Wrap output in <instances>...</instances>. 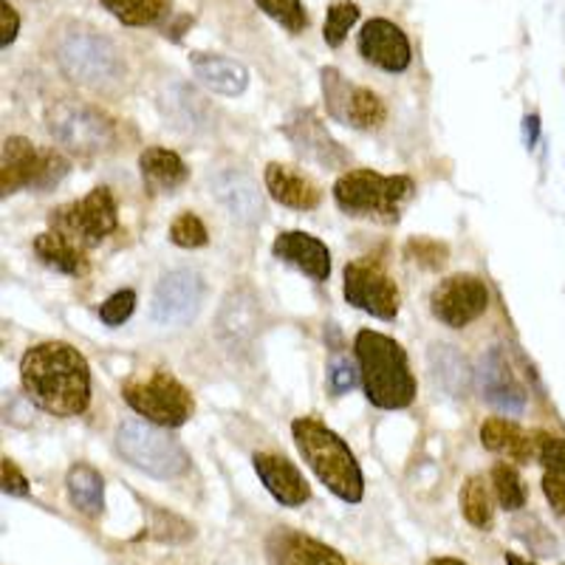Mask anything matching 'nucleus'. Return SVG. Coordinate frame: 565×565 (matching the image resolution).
Masks as SVG:
<instances>
[{
  "mask_svg": "<svg viewBox=\"0 0 565 565\" xmlns=\"http://www.w3.org/2000/svg\"><path fill=\"white\" fill-rule=\"evenodd\" d=\"M356 20H360V7L356 3H351V0H337V3H331L326 12V26H322L326 43L331 49H340L348 34H351V29L356 26Z\"/></svg>",
  "mask_w": 565,
  "mask_h": 565,
  "instance_id": "33",
  "label": "nucleus"
},
{
  "mask_svg": "<svg viewBox=\"0 0 565 565\" xmlns=\"http://www.w3.org/2000/svg\"><path fill=\"white\" fill-rule=\"evenodd\" d=\"M461 514L467 518L469 526L489 529L494 521L492 509V494H489L487 478L472 476L463 481L461 487Z\"/></svg>",
  "mask_w": 565,
  "mask_h": 565,
  "instance_id": "31",
  "label": "nucleus"
},
{
  "mask_svg": "<svg viewBox=\"0 0 565 565\" xmlns=\"http://www.w3.org/2000/svg\"><path fill=\"white\" fill-rule=\"evenodd\" d=\"M260 302L252 291H232L224 300V309L218 315V337L232 348H244L255 340L257 326H260Z\"/></svg>",
  "mask_w": 565,
  "mask_h": 565,
  "instance_id": "22",
  "label": "nucleus"
},
{
  "mask_svg": "<svg viewBox=\"0 0 565 565\" xmlns=\"http://www.w3.org/2000/svg\"><path fill=\"white\" fill-rule=\"evenodd\" d=\"M291 436L302 461L309 463L328 492L345 503H360L365 498V476L356 456L331 427L315 416H300L291 422Z\"/></svg>",
  "mask_w": 565,
  "mask_h": 565,
  "instance_id": "3",
  "label": "nucleus"
},
{
  "mask_svg": "<svg viewBox=\"0 0 565 565\" xmlns=\"http://www.w3.org/2000/svg\"><path fill=\"white\" fill-rule=\"evenodd\" d=\"M489 289L476 275L444 277L430 295V311L447 328H467L478 317L487 315Z\"/></svg>",
  "mask_w": 565,
  "mask_h": 565,
  "instance_id": "12",
  "label": "nucleus"
},
{
  "mask_svg": "<svg viewBox=\"0 0 565 565\" xmlns=\"http://www.w3.org/2000/svg\"><path fill=\"white\" fill-rule=\"evenodd\" d=\"M34 255L43 260L45 266L63 271V275L71 277H83L88 275V257H85V246L74 244L71 238L60 235V232H43L38 235L32 244Z\"/></svg>",
  "mask_w": 565,
  "mask_h": 565,
  "instance_id": "27",
  "label": "nucleus"
},
{
  "mask_svg": "<svg viewBox=\"0 0 565 565\" xmlns=\"http://www.w3.org/2000/svg\"><path fill=\"white\" fill-rule=\"evenodd\" d=\"M430 371L433 380L452 396H463L472 382V371L469 362L458 348L452 345H433L430 348Z\"/></svg>",
  "mask_w": 565,
  "mask_h": 565,
  "instance_id": "29",
  "label": "nucleus"
},
{
  "mask_svg": "<svg viewBox=\"0 0 565 565\" xmlns=\"http://www.w3.org/2000/svg\"><path fill=\"white\" fill-rule=\"evenodd\" d=\"M193 526L184 523L175 514L161 512V509H153V537L164 540V543H184V540L193 537Z\"/></svg>",
  "mask_w": 565,
  "mask_h": 565,
  "instance_id": "39",
  "label": "nucleus"
},
{
  "mask_svg": "<svg viewBox=\"0 0 565 565\" xmlns=\"http://www.w3.org/2000/svg\"><path fill=\"white\" fill-rule=\"evenodd\" d=\"M29 402L52 416H83L90 405V367L68 342H40L20 360Z\"/></svg>",
  "mask_w": 565,
  "mask_h": 565,
  "instance_id": "1",
  "label": "nucleus"
},
{
  "mask_svg": "<svg viewBox=\"0 0 565 565\" xmlns=\"http://www.w3.org/2000/svg\"><path fill=\"white\" fill-rule=\"evenodd\" d=\"M543 494L552 503L554 512L565 514V476L563 472H546L543 476Z\"/></svg>",
  "mask_w": 565,
  "mask_h": 565,
  "instance_id": "43",
  "label": "nucleus"
},
{
  "mask_svg": "<svg viewBox=\"0 0 565 565\" xmlns=\"http://www.w3.org/2000/svg\"><path fill=\"white\" fill-rule=\"evenodd\" d=\"M534 450H537V458L546 467V472H563L565 476V438L552 436V433H534Z\"/></svg>",
  "mask_w": 565,
  "mask_h": 565,
  "instance_id": "38",
  "label": "nucleus"
},
{
  "mask_svg": "<svg viewBox=\"0 0 565 565\" xmlns=\"http://www.w3.org/2000/svg\"><path fill=\"white\" fill-rule=\"evenodd\" d=\"M416 195L411 175H385L371 168L345 170L334 181V201L345 215L376 224H398Z\"/></svg>",
  "mask_w": 565,
  "mask_h": 565,
  "instance_id": "4",
  "label": "nucleus"
},
{
  "mask_svg": "<svg viewBox=\"0 0 565 565\" xmlns=\"http://www.w3.org/2000/svg\"><path fill=\"white\" fill-rule=\"evenodd\" d=\"M360 54L367 65H376L387 74H402L413 57L407 34L387 18H373L362 26Z\"/></svg>",
  "mask_w": 565,
  "mask_h": 565,
  "instance_id": "14",
  "label": "nucleus"
},
{
  "mask_svg": "<svg viewBox=\"0 0 565 565\" xmlns=\"http://www.w3.org/2000/svg\"><path fill=\"white\" fill-rule=\"evenodd\" d=\"M481 444L489 452H498L512 463H526L532 461V456H537L534 436H529L521 424L509 422V418H487L481 424Z\"/></svg>",
  "mask_w": 565,
  "mask_h": 565,
  "instance_id": "25",
  "label": "nucleus"
},
{
  "mask_svg": "<svg viewBox=\"0 0 565 565\" xmlns=\"http://www.w3.org/2000/svg\"><path fill=\"white\" fill-rule=\"evenodd\" d=\"M212 195L238 224H257L264 218V195L246 170H221L212 179Z\"/></svg>",
  "mask_w": 565,
  "mask_h": 565,
  "instance_id": "19",
  "label": "nucleus"
},
{
  "mask_svg": "<svg viewBox=\"0 0 565 565\" xmlns=\"http://www.w3.org/2000/svg\"><path fill=\"white\" fill-rule=\"evenodd\" d=\"M320 79L326 108L337 122L356 130H380L385 125L387 105L382 103L380 94L362 85H351L337 68H322Z\"/></svg>",
  "mask_w": 565,
  "mask_h": 565,
  "instance_id": "11",
  "label": "nucleus"
},
{
  "mask_svg": "<svg viewBox=\"0 0 565 565\" xmlns=\"http://www.w3.org/2000/svg\"><path fill=\"white\" fill-rule=\"evenodd\" d=\"M266 190H269L271 199L277 204L289 206V210H317L322 201V190L317 186L315 179L297 173L289 164H280V161H269L264 170Z\"/></svg>",
  "mask_w": 565,
  "mask_h": 565,
  "instance_id": "21",
  "label": "nucleus"
},
{
  "mask_svg": "<svg viewBox=\"0 0 565 565\" xmlns=\"http://www.w3.org/2000/svg\"><path fill=\"white\" fill-rule=\"evenodd\" d=\"M478 382H481V393L489 405L503 413H523V407H526V387L518 382L501 348H492L483 356Z\"/></svg>",
  "mask_w": 565,
  "mask_h": 565,
  "instance_id": "17",
  "label": "nucleus"
},
{
  "mask_svg": "<svg viewBox=\"0 0 565 565\" xmlns=\"http://www.w3.org/2000/svg\"><path fill=\"white\" fill-rule=\"evenodd\" d=\"M507 565H537L532 559H523L521 554H507Z\"/></svg>",
  "mask_w": 565,
  "mask_h": 565,
  "instance_id": "47",
  "label": "nucleus"
},
{
  "mask_svg": "<svg viewBox=\"0 0 565 565\" xmlns=\"http://www.w3.org/2000/svg\"><path fill=\"white\" fill-rule=\"evenodd\" d=\"M328 382H331V391L337 396L353 391V385L360 382V367H353L351 360H334L331 371H328Z\"/></svg>",
  "mask_w": 565,
  "mask_h": 565,
  "instance_id": "40",
  "label": "nucleus"
},
{
  "mask_svg": "<svg viewBox=\"0 0 565 565\" xmlns=\"http://www.w3.org/2000/svg\"><path fill=\"white\" fill-rule=\"evenodd\" d=\"M170 241L181 249H201V246H206L210 235H206L204 221L195 212H181L179 218L170 224Z\"/></svg>",
  "mask_w": 565,
  "mask_h": 565,
  "instance_id": "35",
  "label": "nucleus"
},
{
  "mask_svg": "<svg viewBox=\"0 0 565 565\" xmlns=\"http://www.w3.org/2000/svg\"><path fill=\"white\" fill-rule=\"evenodd\" d=\"M71 507L85 518H99L105 512V478L88 463H74L65 476Z\"/></svg>",
  "mask_w": 565,
  "mask_h": 565,
  "instance_id": "28",
  "label": "nucleus"
},
{
  "mask_svg": "<svg viewBox=\"0 0 565 565\" xmlns=\"http://www.w3.org/2000/svg\"><path fill=\"white\" fill-rule=\"evenodd\" d=\"M139 170L145 186L150 193H164V190H175L186 181L190 170H186L184 159L168 148H148L139 156Z\"/></svg>",
  "mask_w": 565,
  "mask_h": 565,
  "instance_id": "26",
  "label": "nucleus"
},
{
  "mask_svg": "<svg viewBox=\"0 0 565 565\" xmlns=\"http://www.w3.org/2000/svg\"><path fill=\"white\" fill-rule=\"evenodd\" d=\"M252 463H255V472L260 478V483L269 489V494L280 507L295 509L311 501L309 481L302 478L300 469L286 456H277V452H255Z\"/></svg>",
  "mask_w": 565,
  "mask_h": 565,
  "instance_id": "16",
  "label": "nucleus"
},
{
  "mask_svg": "<svg viewBox=\"0 0 565 565\" xmlns=\"http://www.w3.org/2000/svg\"><path fill=\"white\" fill-rule=\"evenodd\" d=\"M134 311H136V291L119 289L114 291L103 306H99V320H103L105 326L116 328V326H122V322H128L130 317H134Z\"/></svg>",
  "mask_w": 565,
  "mask_h": 565,
  "instance_id": "36",
  "label": "nucleus"
},
{
  "mask_svg": "<svg viewBox=\"0 0 565 565\" xmlns=\"http://www.w3.org/2000/svg\"><path fill=\"white\" fill-rule=\"evenodd\" d=\"M0 34H3V49H9V45L18 40V32H20V14L18 9L9 3V0H0Z\"/></svg>",
  "mask_w": 565,
  "mask_h": 565,
  "instance_id": "44",
  "label": "nucleus"
},
{
  "mask_svg": "<svg viewBox=\"0 0 565 565\" xmlns=\"http://www.w3.org/2000/svg\"><path fill=\"white\" fill-rule=\"evenodd\" d=\"M282 134H286V139H289L306 159L317 161L322 168L340 170L348 164V156L345 150H342L340 141L328 134L326 125H322L311 110H297L289 122L282 125Z\"/></svg>",
  "mask_w": 565,
  "mask_h": 565,
  "instance_id": "15",
  "label": "nucleus"
},
{
  "mask_svg": "<svg viewBox=\"0 0 565 565\" xmlns=\"http://www.w3.org/2000/svg\"><path fill=\"white\" fill-rule=\"evenodd\" d=\"M0 469H3V492L14 494V498H26L29 481L26 476L18 469V463H14L12 458H3V467Z\"/></svg>",
  "mask_w": 565,
  "mask_h": 565,
  "instance_id": "42",
  "label": "nucleus"
},
{
  "mask_svg": "<svg viewBox=\"0 0 565 565\" xmlns=\"http://www.w3.org/2000/svg\"><path fill=\"white\" fill-rule=\"evenodd\" d=\"M193 74L201 85L221 94V97H241L249 85V71L224 54H193Z\"/></svg>",
  "mask_w": 565,
  "mask_h": 565,
  "instance_id": "23",
  "label": "nucleus"
},
{
  "mask_svg": "<svg viewBox=\"0 0 565 565\" xmlns=\"http://www.w3.org/2000/svg\"><path fill=\"white\" fill-rule=\"evenodd\" d=\"M342 295H345L353 309L365 311L376 320H396L398 306H402L396 280L373 257H360V260H351L345 266V271H342Z\"/></svg>",
  "mask_w": 565,
  "mask_h": 565,
  "instance_id": "9",
  "label": "nucleus"
},
{
  "mask_svg": "<svg viewBox=\"0 0 565 565\" xmlns=\"http://www.w3.org/2000/svg\"><path fill=\"white\" fill-rule=\"evenodd\" d=\"M489 481H492L494 494H498V503H501L507 512H518V509L526 507V498H529L526 483H523L521 472H518L512 463L509 461L494 463Z\"/></svg>",
  "mask_w": 565,
  "mask_h": 565,
  "instance_id": "32",
  "label": "nucleus"
},
{
  "mask_svg": "<svg viewBox=\"0 0 565 565\" xmlns=\"http://www.w3.org/2000/svg\"><path fill=\"white\" fill-rule=\"evenodd\" d=\"M271 255L282 264L295 266L297 271H302V275L317 282H326L331 277V252L309 232H280L275 244H271Z\"/></svg>",
  "mask_w": 565,
  "mask_h": 565,
  "instance_id": "18",
  "label": "nucleus"
},
{
  "mask_svg": "<svg viewBox=\"0 0 565 565\" xmlns=\"http://www.w3.org/2000/svg\"><path fill=\"white\" fill-rule=\"evenodd\" d=\"M266 548H269L271 565H348L337 548L326 546L309 534L291 532V529H280L271 534Z\"/></svg>",
  "mask_w": 565,
  "mask_h": 565,
  "instance_id": "20",
  "label": "nucleus"
},
{
  "mask_svg": "<svg viewBox=\"0 0 565 565\" xmlns=\"http://www.w3.org/2000/svg\"><path fill=\"white\" fill-rule=\"evenodd\" d=\"M60 68L74 83L103 88L122 77V63L114 45L97 32H71L57 49Z\"/></svg>",
  "mask_w": 565,
  "mask_h": 565,
  "instance_id": "8",
  "label": "nucleus"
},
{
  "mask_svg": "<svg viewBox=\"0 0 565 565\" xmlns=\"http://www.w3.org/2000/svg\"><path fill=\"white\" fill-rule=\"evenodd\" d=\"M68 168L71 164L63 153H57V150H43L40 153L38 179H34L32 190H52V186H57L68 175Z\"/></svg>",
  "mask_w": 565,
  "mask_h": 565,
  "instance_id": "37",
  "label": "nucleus"
},
{
  "mask_svg": "<svg viewBox=\"0 0 565 565\" xmlns=\"http://www.w3.org/2000/svg\"><path fill=\"white\" fill-rule=\"evenodd\" d=\"M40 153L26 136H12L3 141V164H0V190L3 195H14L23 186H34L40 168Z\"/></svg>",
  "mask_w": 565,
  "mask_h": 565,
  "instance_id": "24",
  "label": "nucleus"
},
{
  "mask_svg": "<svg viewBox=\"0 0 565 565\" xmlns=\"http://www.w3.org/2000/svg\"><path fill=\"white\" fill-rule=\"evenodd\" d=\"M105 12L114 14L125 26H153L173 9V0H99Z\"/></svg>",
  "mask_w": 565,
  "mask_h": 565,
  "instance_id": "30",
  "label": "nucleus"
},
{
  "mask_svg": "<svg viewBox=\"0 0 565 565\" xmlns=\"http://www.w3.org/2000/svg\"><path fill=\"white\" fill-rule=\"evenodd\" d=\"M523 139H526V148H534L540 139V116L537 114H529L523 119Z\"/></svg>",
  "mask_w": 565,
  "mask_h": 565,
  "instance_id": "45",
  "label": "nucleus"
},
{
  "mask_svg": "<svg viewBox=\"0 0 565 565\" xmlns=\"http://www.w3.org/2000/svg\"><path fill=\"white\" fill-rule=\"evenodd\" d=\"M255 3L260 12L269 14L275 23L289 29L291 34H300L309 29V12H306L300 0H255Z\"/></svg>",
  "mask_w": 565,
  "mask_h": 565,
  "instance_id": "34",
  "label": "nucleus"
},
{
  "mask_svg": "<svg viewBox=\"0 0 565 565\" xmlns=\"http://www.w3.org/2000/svg\"><path fill=\"white\" fill-rule=\"evenodd\" d=\"M407 255H411L416 264L427 266V269H438V266L444 264V257H447V249H444L441 244H436V241H413V244L407 246Z\"/></svg>",
  "mask_w": 565,
  "mask_h": 565,
  "instance_id": "41",
  "label": "nucleus"
},
{
  "mask_svg": "<svg viewBox=\"0 0 565 565\" xmlns=\"http://www.w3.org/2000/svg\"><path fill=\"white\" fill-rule=\"evenodd\" d=\"M49 134L63 145L65 150L79 156L103 153L114 145L116 130L108 116L97 108L79 103H57L49 110Z\"/></svg>",
  "mask_w": 565,
  "mask_h": 565,
  "instance_id": "10",
  "label": "nucleus"
},
{
  "mask_svg": "<svg viewBox=\"0 0 565 565\" xmlns=\"http://www.w3.org/2000/svg\"><path fill=\"white\" fill-rule=\"evenodd\" d=\"M204 306V280L199 271L175 269L161 277L150 302V315L159 326H186Z\"/></svg>",
  "mask_w": 565,
  "mask_h": 565,
  "instance_id": "13",
  "label": "nucleus"
},
{
  "mask_svg": "<svg viewBox=\"0 0 565 565\" xmlns=\"http://www.w3.org/2000/svg\"><path fill=\"white\" fill-rule=\"evenodd\" d=\"M360 382L367 402L380 411H405L416 398V376L407 351L393 337L380 331H360L353 340Z\"/></svg>",
  "mask_w": 565,
  "mask_h": 565,
  "instance_id": "2",
  "label": "nucleus"
},
{
  "mask_svg": "<svg viewBox=\"0 0 565 565\" xmlns=\"http://www.w3.org/2000/svg\"><path fill=\"white\" fill-rule=\"evenodd\" d=\"M427 565H467L463 559H456V557H433Z\"/></svg>",
  "mask_w": 565,
  "mask_h": 565,
  "instance_id": "46",
  "label": "nucleus"
},
{
  "mask_svg": "<svg viewBox=\"0 0 565 565\" xmlns=\"http://www.w3.org/2000/svg\"><path fill=\"white\" fill-rule=\"evenodd\" d=\"M116 450L130 467L148 476L170 481L190 469V456L164 427L150 422H122L116 427Z\"/></svg>",
  "mask_w": 565,
  "mask_h": 565,
  "instance_id": "5",
  "label": "nucleus"
},
{
  "mask_svg": "<svg viewBox=\"0 0 565 565\" xmlns=\"http://www.w3.org/2000/svg\"><path fill=\"white\" fill-rule=\"evenodd\" d=\"M49 226L79 246H97L119 226V206L108 186L90 190L83 201L57 206L49 215Z\"/></svg>",
  "mask_w": 565,
  "mask_h": 565,
  "instance_id": "7",
  "label": "nucleus"
},
{
  "mask_svg": "<svg viewBox=\"0 0 565 565\" xmlns=\"http://www.w3.org/2000/svg\"><path fill=\"white\" fill-rule=\"evenodd\" d=\"M122 398L130 411L159 424L164 430H175L186 424L195 413V402L184 385L168 371L136 373L122 385Z\"/></svg>",
  "mask_w": 565,
  "mask_h": 565,
  "instance_id": "6",
  "label": "nucleus"
}]
</instances>
